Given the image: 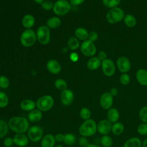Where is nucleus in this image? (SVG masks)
<instances>
[{
	"label": "nucleus",
	"mask_w": 147,
	"mask_h": 147,
	"mask_svg": "<svg viewBox=\"0 0 147 147\" xmlns=\"http://www.w3.org/2000/svg\"><path fill=\"white\" fill-rule=\"evenodd\" d=\"M9 129L16 133H25L29 128V121L24 117L14 116L8 122Z\"/></svg>",
	"instance_id": "f257e3e1"
},
{
	"label": "nucleus",
	"mask_w": 147,
	"mask_h": 147,
	"mask_svg": "<svg viewBox=\"0 0 147 147\" xmlns=\"http://www.w3.org/2000/svg\"><path fill=\"white\" fill-rule=\"evenodd\" d=\"M96 131L97 123L92 118L84 121L78 128L80 135L87 138L95 134Z\"/></svg>",
	"instance_id": "f03ea898"
},
{
	"label": "nucleus",
	"mask_w": 147,
	"mask_h": 147,
	"mask_svg": "<svg viewBox=\"0 0 147 147\" xmlns=\"http://www.w3.org/2000/svg\"><path fill=\"white\" fill-rule=\"evenodd\" d=\"M37 41L36 33L32 29H25L20 36V42L24 47L33 46Z\"/></svg>",
	"instance_id": "7ed1b4c3"
},
{
	"label": "nucleus",
	"mask_w": 147,
	"mask_h": 147,
	"mask_svg": "<svg viewBox=\"0 0 147 147\" xmlns=\"http://www.w3.org/2000/svg\"><path fill=\"white\" fill-rule=\"evenodd\" d=\"M124 11L119 7L110 9L106 15V21L111 24L118 23L123 20L125 17Z\"/></svg>",
	"instance_id": "20e7f679"
},
{
	"label": "nucleus",
	"mask_w": 147,
	"mask_h": 147,
	"mask_svg": "<svg viewBox=\"0 0 147 147\" xmlns=\"http://www.w3.org/2000/svg\"><path fill=\"white\" fill-rule=\"evenodd\" d=\"M36 107L42 112L49 111L53 106L55 101L50 95H44L40 96L36 102Z\"/></svg>",
	"instance_id": "39448f33"
},
{
	"label": "nucleus",
	"mask_w": 147,
	"mask_h": 147,
	"mask_svg": "<svg viewBox=\"0 0 147 147\" xmlns=\"http://www.w3.org/2000/svg\"><path fill=\"white\" fill-rule=\"evenodd\" d=\"M71 9V5L67 0H57L53 5V11L57 16L67 14Z\"/></svg>",
	"instance_id": "423d86ee"
},
{
	"label": "nucleus",
	"mask_w": 147,
	"mask_h": 147,
	"mask_svg": "<svg viewBox=\"0 0 147 147\" xmlns=\"http://www.w3.org/2000/svg\"><path fill=\"white\" fill-rule=\"evenodd\" d=\"M37 40L42 45H47L51 39V30L47 25L39 26L36 32Z\"/></svg>",
	"instance_id": "0eeeda50"
},
{
	"label": "nucleus",
	"mask_w": 147,
	"mask_h": 147,
	"mask_svg": "<svg viewBox=\"0 0 147 147\" xmlns=\"http://www.w3.org/2000/svg\"><path fill=\"white\" fill-rule=\"evenodd\" d=\"M26 133L29 141L35 143L40 141L44 136V130L42 127L39 125L30 126Z\"/></svg>",
	"instance_id": "6e6552de"
},
{
	"label": "nucleus",
	"mask_w": 147,
	"mask_h": 147,
	"mask_svg": "<svg viewBox=\"0 0 147 147\" xmlns=\"http://www.w3.org/2000/svg\"><path fill=\"white\" fill-rule=\"evenodd\" d=\"M80 47L82 53L87 57H92L96 52V48L94 42L88 39L83 41Z\"/></svg>",
	"instance_id": "1a4fd4ad"
},
{
	"label": "nucleus",
	"mask_w": 147,
	"mask_h": 147,
	"mask_svg": "<svg viewBox=\"0 0 147 147\" xmlns=\"http://www.w3.org/2000/svg\"><path fill=\"white\" fill-rule=\"evenodd\" d=\"M114 104V96L109 92L103 93L99 98V105L100 107L106 110L111 108Z\"/></svg>",
	"instance_id": "9d476101"
},
{
	"label": "nucleus",
	"mask_w": 147,
	"mask_h": 147,
	"mask_svg": "<svg viewBox=\"0 0 147 147\" xmlns=\"http://www.w3.org/2000/svg\"><path fill=\"white\" fill-rule=\"evenodd\" d=\"M101 67L104 75L107 77L112 76L115 72V65L113 61L106 59L101 63Z\"/></svg>",
	"instance_id": "9b49d317"
},
{
	"label": "nucleus",
	"mask_w": 147,
	"mask_h": 147,
	"mask_svg": "<svg viewBox=\"0 0 147 147\" xmlns=\"http://www.w3.org/2000/svg\"><path fill=\"white\" fill-rule=\"evenodd\" d=\"M112 124L107 119H103L97 123V131L101 134H109L111 131Z\"/></svg>",
	"instance_id": "f8f14e48"
},
{
	"label": "nucleus",
	"mask_w": 147,
	"mask_h": 147,
	"mask_svg": "<svg viewBox=\"0 0 147 147\" xmlns=\"http://www.w3.org/2000/svg\"><path fill=\"white\" fill-rule=\"evenodd\" d=\"M74 99V93L71 90L67 88L61 92L60 101L63 106H69L72 103Z\"/></svg>",
	"instance_id": "ddd939ff"
},
{
	"label": "nucleus",
	"mask_w": 147,
	"mask_h": 147,
	"mask_svg": "<svg viewBox=\"0 0 147 147\" xmlns=\"http://www.w3.org/2000/svg\"><path fill=\"white\" fill-rule=\"evenodd\" d=\"M117 67L122 73H127L131 68V63L129 59L125 56H120L117 60Z\"/></svg>",
	"instance_id": "4468645a"
},
{
	"label": "nucleus",
	"mask_w": 147,
	"mask_h": 147,
	"mask_svg": "<svg viewBox=\"0 0 147 147\" xmlns=\"http://www.w3.org/2000/svg\"><path fill=\"white\" fill-rule=\"evenodd\" d=\"M13 140L14 144L18 147H25L29 142V139L25 133H16Z\"/></svg>",
	"instance_id": "2eb2a0df"
},
{
	"label": "nucleus",
	"mask_w": 147,
	"mask_h": 147,
	"mask_svg": "<svg viewBox=\"0 0 147 147\" xmlns=\"http://www.w3.org/2000/svg\"><path fill=\"white\" fill-rule=\"evenodd\" d=\"M48 71L52 74L56 75L61 71V66L60 63L55 59H50L46 64Z\"/></svg>",
	"instance_id": "dca6fc26"
},
{
	"label": "nucleus",
	"mask_w": 147,
	"mask_h": 147,
	"mask_svg": "<svg viewBox=\"0 0 147 147\" xmlns=\"http://www.w3.org/2000/svg\"><path fill=\"white\" fill-rule=\"evenodd\" d=\"M56 142L55 136L48 133L44 135L40 141V145L41 147H55Z\"/></svg>",
	"instance_id": "f3484780"
},
{
	"label": "nucleus",
	"mask_w": 147,
	"mask_h": 147,
	"mask_svg": "<svg viewBox=\"0 0 147 147\" xmlns=\"http://www.w3.org/2000/svg\"><path fill=\"white\" fill-rule=\"evenodd\" d=\"M42 112L38 109H35L29 112L27 119L30 122L37 123L42 119Z\"/></svg>",
	"instance_id": "a211bd4d"
},
{
	"label": "nucleus",
	"mask_w": 147,
	"mask_h": 147,
	"mask_svg": "<svg viewBox=\"0 0 147 147\" xmlns=\"http://www.w3.org/2000/svg\"><path fill=\"white\" fill-rule=\"evenodd\" d=\"M119 111L117 108L112 107L107 110V119L111 123L118 122L119 119Z\"/></svg>",
	"instance_id": "6ab92c4d"
},
{
	"label": "nucleus",
	"mask_w": 147,
	"mask_h": 147,
	"mask_svg": "<svg viewBox=\"0 0 147 147\" xmlns=\"http://www.w3.org/2000/svg\"><path fill=\"white\" fill-rule=\"evenodd\" d=\"M20 107L23 111L29 112L36 109V103L32 99H25L20 102Z\"/></svg>",
	"instance_id": "aec40b11"
},
{
	"label": "nucleus",
	"mask_w": 147,
	"mask_h": 147,
	"mask_svg": "<svg viewBox=\"0 0 147 147\" xmlns=\"http://www.w3.org/2000/svg\"><path fill=\"white\" fill-rule=\"evenodd\" d=\"M36 19L30 14H25L22 19V25L25 29H31L35 24Z\"/></svg>",
	"instance_id": "412c9836"
},
{
	"label": "nucleus",
	"mask_w": 147,
	"mask_h": 147,
	"mask_svg": "<svg viewBox=\"0 0 147 147\" xmlns=\"http://www.w3.org/2000/svg\"><path fill=\"white\" fill-rule=\"evenodd\" d=\"M136 79L138 83L142 86H147V70L139 69L136 74Z\"/></svg>",
	"instance_id": "4be33fe9"
},
{
	"label": "nucleus",
	"mask_w": 147,
	"mask_h": 147,
	"mask_svg": "<svg viewBox=\"0 0 147 147\" xmlns=\"http://www.w3.org/2000/svg\"><path fill=\"white\" fill-rule=\"evenodd\" d=\"M142 142L137 137H133L127 139L123 144V147H142Z\"/></svg>",
	"instance_id": "5701e85b"
},
{
	"label": "nucleus",
	"mask_w": 147,
	"mask_h": 147,
	"mask_svg": "<svg viewBox=\"0 0 147 147\" xmlns=\"http://www.w3.org/2000/svg\"><path fill=\"white\" fill-rule=\"evenodd\" d=\"M89 32L88 30L83 27H79L75 30V36L80 41H85L88 38Z\"/></svg>",
	"instance_id": "b1692460"
},
{
	"label": "nucleus",
	"mask_w": 147,
	"mask_h": 147,
	"mask_svg": "<svg viewBox=\"0 0 147 147\" xmlns=\"http://www.w3.org/2000/svg\"><path fill=\"white\" fill-rule=\"evenodd\" d=\"M102 61L97 57H91L87 63V67L91 71L96 70L101 65Z\"/></svg>",
	"instance_id": "393cba45"
},
{
	"label": "nucleus",
	"mask_w": 147,
	"mask_h": 147,
	"mask_svg": "<svg viewBox=\"0 0 147 147\" xmlns=\"http://www.w3.org/2000/svg\"><path fill=\"white\" fill-rule=\"evenodd\" d=\"M125 131L124 124L119 121L112 124L111 133L115 136H120Z\"/></svg>",
	"instance_id": "a878e982"
},
{
	"label": "nucleus",
	"mask_w": 147,
	"mask_h": 147,
	"mask_svg": "<svg viewBox=\"0 0 147 147\" xmlns=\"http://www.w3.org/2000/svg\"><path fill=\"white\" fill-rule=\"evenodd\" d=\"M61 24L60 18L57 16L50 17L46 22V25L49 29H56L59 28Z\"/></svg>",
	"instance_id": "bb28decb"
},
{
	"label": "nucleus",
	"mask_w": 147,
	"mask_h": 147,
	"mask_svg": "<svg viewBox=\"0 0 147 147\" xmlns=\"http://www.w3.org/2000/svg\"><path fill=\"white\" fill-rule=\"evenodd\" d=\"M123 20L125 25L129 28H133L137 24L136 18L132 14H129L125 15Z\"/></svg>",
	"instance_id": "cd10ccee"
},
{
	"label": "nucleus",
	"mask_w": 147,
	"mask_h": 147,
	"mask_svg": "<svg viewBox=\"0 0 147 147\" xmlns=\"http://www.w3.org/2000/svg\"><path fill=\"white\" fill-rule=\"evenodd\" d=\"M68 46L72 51L76 50L80 46L79 40L75 36H72L68 40Z\"/></svg>",
	"instance_id": "c85d7f7f"
},
{
	"label": "nucleus",
	"mask_w": 147,
	"mask_h": 147,
	"mask_svg": "<svg viewBox=\"0 0 147 147\" xmlns=\"http://www.w3.org/2000/svg\"><path fill=\"white\" fill-rule=\"evenodd\" d=\"M76 141V137L75 135L71 133H67L64 134V137L63 142L64 144L70 146L74 145Z\"/></svg>",
	"instance_id": "c756f323"
},
{
	"label": "nucleus",
	"mask_w": 147,
	"mask_h": 147,
	"mask_svg": "<svg viewBox=\"0 0 147 147\" xmlns=\"http://www.w3.org/2000/svg\"><path fill=\"white\" fill-rule=\"evenodd\" d=\"M9 130V127L7 122L3 119H0V139L7 135Z\"/></svg>",
	"instance_id": "7c9ffc66"
},
{
	"label": "nucleus",
	"mask_w": 147,
	"mask_h": 147,
	"mask_svg": "<svg viewBox=\"0 0 147 147\" xmlns=\"http://www.w3.org/2000/svg\"><path fill=\"white\" fill-rule=\"evenodd\" d=\"M100 141L103 147H111L113 144L112 137L109 134L103 135L100 137Z\"/></svg>",
	"instance_id": "2f4dec72"
},
{
	"label": "nucleus",
	"mask_w": 147,
	"mask_h": 147,
	"mask_svg": "<svg viewBox=\"0 0 147 147\" xmlns=\"http://www.w3.org/2000/svg\"><path fill=\"white\" fill-rule=\"evenodd\" d=\"M9 102L8 95L3 91H0V108L4 109L6 107Z\"/></svg>",
	"instance_id": "473e14b6"
},
{
	"label": "nucleus",
	"mask_w": 147,
	"mask_h": 147,
	"mask_svg": "<svg viewBox=\"0 0 147 147\" xmlns=\"http://www.w3.org/2000/svg\"><path fill=\"white\" fill-rule=\"evenodd\" d=\"M79 116L83 121L87 120L91 118V111L88 107H83L79 111Z\"/></svg>",
	"instance_id": "72a5a7b5"
},
{
	"label": "nucleus",
	"mask_w": 147,
	"mask_h": 147,
	"mask_svg": "<svg viewBox=\"0 0 147 147\" xmlns=\"http://www.w3.org/2000/svg\"><path fill=\"white\" fill-rule=\"evenodd\" d=\"M54 84H55V86L56 88L60 91H62L67 88V86H68L67 83L63 79H61V78L57 79L55 81Z\"/></svg>",
	"instance_id": "f704fd0d"
},
{
	"label": "nucleus",
	"mask_w": 147,
	"mask_h": 147,
	"mask_svg": "<svg viewBox=\"0 0 147 147\" xmlns=\"http://www.w3.org/2000/svg\"><path fill=\"white\" fill-rule=\"evenodd\" d=\"M138 118L142 122L147 123V106H144L140 109Z\"/></svg>",
	"instance_id": "c9c22d12"
},
{
	"label": "nucleus",
	"mask_w": 147,
	"mask_h": 147,
	"mask_svg": "<svg viewBox=\"0 0 147 147\" xmlns=\"http://www.w3.org/2000/svg\"><path fill=\"white\" fill-rule=\"evenodd\" d=\"M103 4L107 7L111 9L117 7L121 2V0H102Z\"/></svg>",
	"instance_id": "e433bc0d"
},
{
	"label": "nucleus",
	"mask_w": 147,
	"mask_h": 147,
	"mask_svg": "<svg viewBox=\"0 0 147 147\" xmlns=\"http://www.w3.org/2000/svg\"><path fill=\"white\" fill-rule=\"evenodd\" d=\"M137 131L141 136H147V123L142 122L140 123L137 126Z\"/></svg>",
	"instance_id": "4c0bfd02"
},
{
	"label": "nucleus",
	"mask_w": 147,
	"mask_h": 147,
	"mask_svg": "<svg viewBox=\"0 0 147 147\" xmlns=\"http://www.w3.org/2000/svg\"><path fill=\"white\" fill-rule=\"evenodd\" d=\"M10 86V80L5 75L0 76V88L2 89H6Z\"/></svg>",
	"instance_id": "58836bf2"
},
{
	"label": "nucleus",
	"mask_w": 147,
	"mask_h": 147,
	"mask_svg": "<svg viewBox=\"0 0 147 147\" xmlns=\"http://www.w3.org/2000/svg\"><path fill=\"white\" fill-rule=\"evenodd\" d=\"M119 82L121 84L126 86L130 82V77L127 73H122L119 77Z\"/></svg>",
	"instance_id": "ea45409f"
},
{
	"label": "nucleus",
	"mask_w": 147,
	"mask_h": 147,
	"mask_svg": "<svg viewBox=\"0 0 147 147\" xmlns=\"http://www.w3.org/2000/svg\"><path fill=\"white\" fill-rule=\"evenodd\" d=\"M54 3L51 1H45L41 5V8L45 10L48 11L53 9Z\"/></svg>",
	"instance_id": "a19ab883"
},
{
	"label": "nucleus",
	"mask_w": 147,
	"mask_h": 147,
	"mask_svg": "<svg viewBox=\"0 0 147 147\" xmlns=\"http://www.w3.org/2000/svg\"><path fill=\"white\" fill-rule=\"evenodd\" d=\"M14 144L13 138L10 137H5L3 141V145L4 147H12Z\"/></svg>",
	"instance_id": "79ce46f5"
},
{
	"label": "nucleus",
	"mask_w": 147,
	"mask_h": 147,
	"mask_svg": "<svg viewBox=\"0 0 147 147\" xmlns=\"http://www.w3.org/2000/svg\"><path fill=\"white\" fill-rule=\"evenodd\" d=\"M78 144L79 145V146H82V147H85L86 146H87L88 144H90L89 141L88 140L87 137H83V136H81L78 140Z\"/></svg>",
	"instance_id": "37998d69"
},
{
	"label": "nucleus",
	"mask_w": 147,
	"mask_h": 147,
	"mask_svg": "<svg viewBox=\"0 0 147 147\" xmlns=\"http://www.w3.org/2000/svg\"><path fill=\"white\" fill-rule=\"evenodd\" d=\"M98 38V34L95 31H91L89 33L88 39L92 42L96 41Z\"/></svg>",
	"instance_id": "c03bdc74"
},
{
	"label": "nucleus",
	"mask_w": 147,
	"mask_h": 147,
	"mask_svg": "<svg viewBox=\"0 0 147 147\" xmlns=\"http://www.w3.org/2000/svg\"><path fill=\"white\" fill-rule=\"evenodd\" d=\"M69 59L72 62H76L79 60V55L77 53L73 52L69 55Z\"/></svg>",
	"instance_id": "a18cd8bd"
},
{
	"label": "nucleus",
	"mask_w": 147,
	"mask_h": 147,
	"mask_svg": "<svg viewBox=\"0 0 147 147\" xmlns=\"http://www.w3.org/2000/svg\"><path fill=\"white\" fill-rule=\"evenodd\" d=\"M97 57L101 61H103L107 59V54L104 51H100L98 53V56Z\"/></svg>",
	"instance_id": "49530a36"
},
{
	"label": "nucleus",
	"mask_w": 147,
	"mask_h": 147,
	"mask_svg": "<svg viewBox=\"0 0 147 147\" xmlns=\"http://www.w3.org/2000/svg\"><path fill=\"white\" fill-rule=\"evenodd\" d=\"M64 134L62 133H57L56 135H55V138L56 141V142H63L64 140Z\"/></svg>",
	"instance_id": "de8ad7c7"
},
{
	"label": "nucleus",
	"mask_w": 147,
	"mask_h": 147,
	"mask_svg": "<svg viewBox=\"0 0 147 147\" xmlns=\"http://www.w3.org/2000/svg\"><path fill=\"white\" fill-rule=\"evenodd\" d=\"M85 0H69V3L71 6H79L82 4Z\"/></svg>",
	"instance_id": "09e8293b"
},
{
	"label": "nucleus",
	"mask_w": 147,
	"mask_h": 147,
	"mask_svg": "<svg viewBox=\"0 0 147 147\" xmlns=\"http://www.w3.org/2000/svg\"><path fill=\"white\" fill-rule=\"evenodd\" d=\"M109 92L114 97V96H117L118 95V90L117 88H115V87H113V88H111L110 89Z\"/></svg>",
	"instance_id": "8fccbe9b"
},
{
	"label": "nucleus",
	"mask_w": 147,
	"mask_h": 147,
	"mask_svg": "<svg viewBox=\"0 0 147 147\" xmlns=\"http://www.w3.org/2000/svg\"><path fill=\"white\" fill-rule=\"evenodd\" d=\"M85 147H100V146L96 145V144H88L87 146H86Z\"/></svg>",
	"instance_id": "3c124183"
},
{
	"label": "nucleus",
	"mask_w": 147,
	"mask_h": 147,
	"mask_svg": "<svg viewBox=\"0 0 147 147\" xmlns=\"http://www.w3.org/2000/svg\"><path fill=\"white\" fill-rule=\"evenodd\" d=\"M142 147H147V138L143 140Z\"/></svg>",
	"instance_id": "603ef678"
},
{
	"label": "nucleus",
	"mask_w": 147,
	"mask_h": 147,
	"mask_svg": "<svg viewBox=\"0 0 147 147\" xmlns=\"http://www.w3.org/2000/svg\"><path fill=\"white\" fill-rule=\"evenodd\" d=\"M34 2H36L37 4H40L41 5L45 0H33Z\"/></svg>",
	"instance_id": "864d4df0"
},
{
	"label": "nucleus",
	"mask_w": 147,
	"mask_h": 147,
	"mask_svg": "<svg viewBox=\"0 0 147 147\" xmlns=\"http://www.w3.org/2000/svg\"><path fill=\"white\" fill-rule=\"evenodd\" d=\"M55 147H63V145L61 144H57V145L55 146Z\"/></svg>",
	"instance_id": "5fc2aeb1"
}]
</instances>
